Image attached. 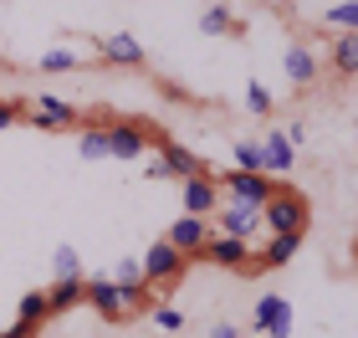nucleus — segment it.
I'll return each instance as SVG.
<instances>
[{
	"mask_svg": "<svg viewBox=\"0 0 358 338\" xmlns=\"http://www.w3.org/2000/svg\"><path fill=\"white\" fill-rule=\"evenodd\" d=\"M77 67H83V52H72V46H52L36 57V72H77Z\"/></svg>",
	"mask_w": 358,
	"mask_h": 338,
	"instance_id": "obj_18",
	"label": "nucleus"
},
{
	"mask_svg": "<svg viewBox=\"0 0 358 338\" xmlns=\"http://www.w3.org/2000/svg\"><path fill=\"white\" fill-rule=\"evenodd\" d=\"M52 272H57V282L83 277V256H77V246H57L52 251Z\"/></svg>",
	"mask_w": 358,
	"mask_h": 338,
	"instance_id": "obj_22",
	"label": "nucleus"
},
{
	"mask_svg": "<svg viewBox=\"0 0 358 338\" xmlns=\"http://www.w3.org/2000/svg\"><path fill=\"white\" fill-rule=\"evenodd\" d=\"M220 216V236H236V241H251L256 231H262V211L256 205H225V211H215Z\"/></svg>",
	"mask_w": 358,
	"mask_h": 338,
	"instance_id": "obj_10",
	"label": "nucleus"
},
{
	"mask_svg": "<svg viewBox=\"0 0 358 338\" xmlns=\"http://www.w3.org/2000/svg\"><path fill=\"white\" fill-rule=\"evenodd\" d=\"M333 67L343 72V77L358 72V31H343V36H338V46H333Z\"/></svg>",
	"mask_w": 358,
	"mask_h": 338,
	"instance_id": "obj_19",
	"label": "nucleus"
},
{
	"mask_svg": "<svg viewBox=\"0 0 358 338\" xmlns=\"http://www.w3.org/2000/svg\"><path fill=\"white\" fill-rule=\"evenodd\" d=\"M200 36H241V21L225 6H210L205 15H200Z\"/></svg>",
	"mask_w": 358,
	"mask_h": 338,
	"instance_id": "obj_17",
	"label": "nucleus"
},
{
	"mask_svg": "<svg viewBox=\"0 0 358 338\" xmlns=\"http://www.w3.org/2000/svg\"><path fill=\"white\" fill-rule=\"evenodd\" d=\"M103 57L118 62V67H138V62H143V46H138V36L118 31V36H103Z\"/></svg>",
	"mask_w": 358,
	"mask_h": 338,
	"instance_id": "obj_14",
	"label": "nucleus"
},
{
	"mask_svg": "<svg viewBox=\"0 0 358 338\" xmlns=\"http://www.w3.org/2000/svg\"><path fill=\"white\" fill-rule=\"evenodd\" d=\"M108 282L113 287H149V282H143V272H138V256H118L113 272H108Z\"/></svg>",
	"mask_w": 358,
	"mask_h": 338,
	"instance_id": "obj_21",
	"label": "nucleus"
},
{
	"mask_svg": "<svg viewBox=\"0 0 358 338\" xmlns=\"http://www.w3.org/2000/svg\"><path fill=\"white\" fill-rule=\"evenodd\" d=\"M77 154H83L87 164H97V159H108V139H103V123H97V128H83V139H77Z\"/></svg>",
	"mask_w": 358,
	"mask_h": 338,
	"instance_id": "obj_23",
	"label": "nucleus"
},
{
	"mask_svg": "<svg viewBox=\"0 0 358 338\" xmlns=\"http://www.w3.org/2000/svg\"><path fill=\"white\" fill-rule=\"evenodd\" d=\"M77 302H87V277H72V282H52L46 293V313H67Z\"/></svg>",
	"mask_w": 358,
	"mask_h": 338,
	"instance_id": "obj_13",
	"label": "nucleus"
},
{
	"mask_svg": "<svg viewBox=\"0 0 358 338\" xmlns=\"http://www.w3.org/2000/svg\"><path fill=\"white\" fill-rule=\"evenodd\" d=\"M246 108H251V113H271V87L246 83Z\"/></svg>",
	"mask_w": 358,
	"mask_h": 338,
	"instance_id": "obj_26",
	"label": "nucleus"
},
{
	"mask_svg": "<svg viewBox=\"0 0 358 338\" xmlns=\"http://www.w3.org/2000/svg\"><path fill=\"white\" fill-rule=\"evenodd\" d=\"M138 272H143V282H149V287H159V282H174L179 272H185V256H179V251L169 246V241L159 236L154 246L138 256Z\"/></svg>",
	"mask_w": 358,
	"mask_h": 338,
	"instance_id": "obj_4",
	"label": "nucleus"
},
{
	"mask_svg": "<svg viewBox=\"0 0 358 338\" xmlns=\"http://www.w3.org/2000/svg\"><path fill=\"white\" fill-rule=\"evenodd\" d=\"M262 143V174L271 180V174H292V164H297V149L282 139V128H271L266 139H256Z\"/></svg>",
	"mask_w": 358,
	"mask_h": 338,
	"instance_id": "obj_9",
	"label": "nucleus"
},
{
	"mask_svg": "<svg viewBox=\"0 0 358 338\" xmlns=\"http://www.w3.org/2000/svg\"><path fill=\"white\" fill-rule=\"evenodd\" d=\"M31 333H36V328H31V323H10L6 333H0V338H31Z\"/></svg>",
	"mask_w": 358,
	"mask_h": 338,
	"instance_id": "obj_32",
	"label": "nucleus"
},
{
	"mask_svg": "<svg viewBox=\"0 0 358 338\" xmlns=\"http://www.w3.org/2000/svg\"><path fill=\"white\" fill-rule=\"evenodd\" d=\"M215 190H225V195H231L236 205H256V211H262L266 205V195H271V180L266 174H246V169H231V174H215Z\"/></svg>",
	"mask_w": 358,
	"mask_h": 338,
	"instance_id": "obj_2",
	"label": "nucleus"
},
{
	"mask_svg": "<svg viewBox=\"0 0 358 338\" xmlns=\"http://www.w3.org/2000/svg\"><path fill=\"white\" fill-rule=\"evenodd\" d=\"M322 21L338 31H358V0H338L333 10H322Z\"/></svg>",
	"mask_w": 358,
	"mask_h": 338,
	"instance_id": "obj_24",
	"label": "nucleus"
},
{
	"mask_svg": "<svg viewBox=\"0 0 358 338\" xmlns=\"http://www.w3.org/2000/svg\"><path fill=\"white\" fill-rule=\"evenodd\" d=\"M282 139L292 143V149H302V143H307V128H302V123H287V128H282Z\"/></svg>",
	"mask_w": 358,
	"mask_h": 338,
	"instance_id": "obj_30",
	"label": "nucleus"
},
{
	"mask_svg": "<svg viewBox=\"0 0 358 338\" xmlns=\"http://www.w3.org/2000/svg\"><path fill=\"white\" fill-rule=\"evenodd\" d=\"M297 246H302V231L271 236V241H266V251H262V262H256V267H287L292 256H297Z\"/></svg>",
	"mask_w": 358,
	"mask_h": 338,
	"instance_id": "obj_15",
	"label": "nucleus"
},
{
	"mask_svg": "<svg viewBox=\"0 0 358 338\" xmlns=\"http://www.w3.org/2000/svg\"><path fill=\"white\" fill-rule=\"evenodd\" d=\"M103 139H108V159H118V164L149 154V128L143 123H103Z\"/></svg>",
	"mask_w": 358,
	"mask_h": 338,
	"instance_id": "obj_3",
	"label": "nucleus"
},
{
	"mask_svg": "<svg viewBox=\"0 0 358 338\" xmlns=\"http://www.w3.org/2000/svg\"><path fill=\"white\" fill-rule=\"evenodd\" d=\"M159 154H164V164H169V180L179 174V180H194V174H210L200 159H194L189 149H179V143H169L164 134H159Z\"/></svg>",
	"mask_w": 358,
	"mask_h": 338,
	"instance_id": "obj_11",
	"label": "nucleus"
},
{
	"mask_svg": "<svg viewBox=\"0 0 358 338\" xmlns=\"http://www.w3.org/2000/svg\"><path fill=\"white\" fill-rule=\"evenodd\" d=\"M46 318H52V313H46V293H26L21 302H15V323H31V328H41Z\"/></svg>",
	"mask_w": 358,
	"mask_h": 338,
	"instance_id": "obj_20",
	"label": "nucleus"
},
{
	"mask_svg": "<svg viewBox=\"0 0 358 338\" xmlns=\"http://www.w3.org/2000/svg\"><path fill=\"white\" fill-rule=\"evenodd\" d=\"M154 323L164 328V333H179V328H185V313H179V308H169V302H164V308H154Z\"/></svg>",
	"mask_w": 358,
	"mask_h": 338,
	"instance_id": "obj_27",
	"label": "nucleus"
},
{
	"mask_svg": "<svg viewBox=\"0 0 358 338\" xmlns=\"http://www.w3.org/2000/svg\"><path fill=\"white\" fill-rule=\"evenodd\" d=\"M164 241L189 262V256H200V251H205V241H210V220H200V216H179V220L169 225V236H164Z\"/></svg>",
	"mask_w": 358,
	"mask_h": 338,
	"instance_id": "obj_6",
	"label": "nucleus"
},
{
	"mask_svg": "<svg viewBox=\"0 0 358 338\" xmlns=\"http://www.w3.org/2000/svg\"><path fill=\"white\" fill-rule=\"evenodd\" d=\"M282 72H287V83L307 87V83L317 77V57L307 52V46H287V52H282Z\"/></svg>",
	"mask_w": 358,
	"mask_h": 338,
	"instance_id": "obj_12",
	"label": "nucleus"
},
{
	"mask_svg": "<svg viewBox=\"0 0 358 338\" xmlns=\"http://www.w3.org/2000/svg\"><path fill=\"white\" fill-rule=\"evenodd\" d=\"M292 308V302L287 297H276V293H262V297H256V308H251V333H266L271 323H276V318H282Z\"/></svg>",
	"mask_w": 358,
	"mask_h": 338,
	"instance_id": "obj_16",
	"label": "nucleus"
},
{
	"mask_svg": "<svg viewBox=\"0 0 358 338\" xmlns=\"http://www.w3.org/2000/svg\"><path fill=\"white\" fill-rule=\"evenodd\" d=\"M210 338H241V328H236V323H215V328H210Z\"/></svg>",
	"mask_w": 358,
	"mask_h": 338,
	"instance_id": "obj_31",
	"label": "nucleus"
},
{
	"mask_svg": "<svg viewBox=\"0 0 358 338\" xmlns=\"http://www.w3.org/2000/svg\"><path fill=\"white\" fill-rule=\"evenodd\" d=\"M21 113H26L21 103H0V134H6V128H10L15 118H21Z\"/></svg>",
	"mask_w": 358,
	"mask_h": 338,
	"instance_id": "obj_29",
	"label": "nucleus"
},
{
	"mask_svg": "<svg viewBox=\"0 0 358 338\" xmlns=\"http://www.w3.org/2000/svg\"><path fill=\"white\" fill-rule=\"evenodd\" d=\"M262 225L271 236H287V231H307V200L297 190H271L266 205H262Z\"/></svg>",
	"mask_w": 358,
	"mask_h": 338,
	"instance_id": "obj_1",
	"label": "nucleus"
},
{
	"mask_svg": "<svg viewBox=\"0 0 358 338\" xmlns=\"http://www.w3.org/2000/svg\"><path fill=\"white\" fill-rule=\"evenodd\" d=\"M21 118H31L36 128H72V123H83V113H77V103H62L52 92H36V103H31Z\"/></svg>",
	"mask_w": 358,
	"mask_h": 338,
	"instance_id": "obj_5",
	"label": "nucleus"
},
{
	"mask_svg": "<svg viewBox=\"0 0 358 338\" xmlns=\"http://www.w3.org/2000/svg\"><path fill=\"white\" fill-rule=\"evenodd\" d=\"M205 262H215V267H231V272H251V241H236V236H210L205 241Z\"/></svg>",
	"mask_w": 358,
	"mask_h": 338,
	"instance_id": "obj_7",
	"label": "nucleus"
},
{
	"mask_svg": "<svg viewBox=\"0 0 358 338\" xmlns=\"http://www.w3.org/2000/svg\"><path fill=\"white\" fill-rule=\"evenodd\" d=\"M220 211V190H215V174H194L185 180V216H215Z\"/></svg>",
	"mask_w": 358,
	"mask_h": 338,
	"instance_id": "obj_8",
	"label": "nucleus"
},
{
	"mask_svg": "<svg viewBox=\"0 0 358 338\" xmlns=\"http://www.w3.org/2000/svg\"><path fill=\"white\" fill-rule=\"evenodd\" d=\"M236 169L262 174V143H256V139H236Z\"/></svg>",
	"mask_w": 358,
	"mask_h": 338,
	"instance_id": "obj_25",
	"label": "nucleus"
},
{
	"mask_svg": "<svg viewBox=\"0 0 358 338\" xmlns=\"http://www.w3.org/2000/svg\"><path fill=\"white\" fill-rule=\"evenodd\" d=\"M143 174H149V180H169V164H164V154H143Z\"/></svg>",
	"mask_w": 358,
	"mask_h": 338,
	"instance_id": "obj_28",
	"label": "nucleus"
}]
</instances>
